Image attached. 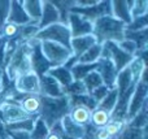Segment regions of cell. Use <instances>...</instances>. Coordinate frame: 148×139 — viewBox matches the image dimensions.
I'll return each instance as SVG.
<instances>
[{"label":"cell","mask_w":148,"mask_h":139,"mask_svg":"<svg viewBox=\"0 0 148 139\" xmlns=\"http://www.w3.org/2000/svg\"><path fill=\"white\" fill-rule=\"evenodd\" d=\"M39 117V116H38ZM35 116H31L26 120H22V121H18L16 124H12V125H8L5 126V129L9 130V131H26V133H30L34 127V122L35 120L38 118Z\"/></svg>","instance_id":"33"},{"label":"cell","mask_w":148,"mask_h":139,"mask_svg":"<svg viewBox=\"0 0 148 139\" xmlns=\"http://www.w3.org/2000/svg\"><path fill=\"white\" fill-rule=\"evenodd\" d=\"M126 25L114 18L113 16H104L92 23V35L97 44L107 42L120 43L125 36Z\"/></svg>","instance_id":"1"},{"label":"cell","mask_w":148,"mask_h":139,"mask_svg":"<svg viewBox=\"0 0 148 139\" xmlns=\"http://www.w3.org/2000/svg\"><path fill=\"white\" fill-rule=\"evenodd\" d=\"M62 134H64V131L61 127V122H57L52 127H49L48 135L46 139H62Z\"/></svg>","instance_id":"44"},{"label":"cell","mask_w":148,"mask_h":139,"mask_svg":"<svg viewBox=\"0 0 148 139\" xmlns=\"http://www.w3.org/2000/svg\"><path fill=\"white\" fill-rule=\"evenodd\" d=\"M118 46H120V48L122 49V51H125L127 55H130V56H135L136 52H138V49H136V46L133 43L131 40H127V39H123L122 42H120L118 43Z\"/></svg>","instance_id":"43"},{"label":"cell","mask_w":148,"mask_h":139,"mask_svg":"<svg viewBox=\"0 0 148 139\" xmlns=\"http://www.w3.org/2000/svg\"><path fill=\"white\" fill-rule=\"evenodd\" d=\"M110 121V114L108 112L103 111L100 108H96L91 112V117H90V124L96 129H103L108 125Z\"/></svg>","instance_id":"27"},{"label":"cell","mask_w":148,"mask_h":139,"mask_svg":"<svg viewBox=\"0 0 148 139\" xmlns=\"http://www.w3.org/2000/svg\"><path fill=\"white\" fill-rule=\"evenodd\" d=\"M51 3L59 13L60 22L68 25V17H69L70 9L75 5V0H51Z\"/></svg>","instance_id":"25"},{"label":"cell","mask_w":148,"mask_h":139,"mask_svg":"<svg viewBox=\"0 0 148 139\" xmlns=\"http://www.w3.org/2000/svg\"><path fill=\"white\" fill-rule=\"evenodd\" d=\"M20 31H21V26H17L14 23H10L7 22L5 26L3 27L1 31V39L3 40H9V39H14L20 35Z\"/></svg>","instance_id":"39"},{"label":"cell","mask_w":148,"mask_h":139,"mask_svg":"<svg viewBox=\"0 0 148 139\" xmlns=\"http://www.w3.org/2000/svg\"><path fill=\"white\" fill-rule=\"evenodd\" d=\"M40 113L39 117L46 122L48 127H52L55 124L60 122L65 116L69 114V100L68 96L62 98H47L40 95Z\"/></svg>","instance_id":"2"},{"label":"cell","mask_w":148,"mask_h":139,"mask_svg":"<svg viewBox=\"0 0 148 139\" xmlns=\"http://www.w3.org/2000/svg\"><path fill=\"white\" fill-rule=\"evenodd\" d=\"M27 113L23 112V109L21 108V105L14 101H4L0 104V122L8 126V125L16 124L18 121L29 118Z\"/></svg>","instance_id":"10"},{"label":"cell","mask_w":148,"mask_h":139,"mask_svg":"<svg viewBox=\"0 0 148 139\" xmlns=\"http://www.w3.org/2000/svg\"><path fill=\"white\" fill-rule=\"evenodd\" d=\"M130 14H131V20L147 16L148 14V1L147 0H136V1H133Z\"/></svg>","instance_id":"36"},{"label":"cell","mask_w":148,"mask_h":139,"mask_svg":"<svg viewBox=\"0 0 148 139\" xmlns=\"http://www.w3.org/2000/svg\"><path fill=\"white\" fill-rule=\"evenodd\" d=\"M8 139H30V133L26 131H9L7 130Z\"/></svg>","instance_id":"45"},{"label":"cell","mask_w":148,"mask_h":139,"mask_svg":"<svg viewBox=\"0 0 148 139\" xmlns=\"http://www.w3.org/2000/svg\"><path fill=\"white\" fill-rule=\"evenodd\" d=\"M147 27H148V14L139 18H134V20H131V22L129 25H126V30H131V31L143 30V29Z\"/></svg>","instance_id":"41"},{"label":"cell","mask_w":148,"mask_h":139,"mask_svg":"<svg viewBox=\"0 0 148 139\" xmlns=\"http://www.w3.org/2000/svg\"><path fill=\"white\" fill-rule=\"evenodd\" d=\"M114 139H148V126L144 129H136L126 124Z\"/></svg>","instance_id":"26"},{"label":"cell","mask_w":148,"mask_h":139,"mask_svg":"<svg viewBox=\"0 0 148 139\" xmlns=\"http://www.w3.org/2000/svg\"><path fill=\"white\" fill-rule=\"evenodd\" d=\"M49 127L46 125V122L38 117L34 122V127L30 131V139H46L47 135H48Z\"/></svg>","instance_id":"34"},{"label":"cell","mask_w":148,"mask_h":139,"mask_svg":"<svg viewBox=\"0 0 148 139\" xmlns=\"http://www.w3.org/2000/svg\"><path fill=\"white\" fill-rule=\"evenodd\" d=\"M101 56V44H94L90 47L81 57H79L78 62L79 64H95Z\"/></svg>","instance_id":"30"},{"label":"cell","mask_w":148,"mask_h":139,"mask_svg":"<svg viewBox=\"0 0 148 139\" xmlns=\"http://www.w3.org/2000/svg\"><path fill=\"white\" fill-rule=\"evenodd\" d=\"M42 7H43L42 8V16H40V20H39L38 25H36V27L39 30H43L47 26L60 22L59 13H57L56 8L53 7V4L51 3V0L42 1Z\"/></svg>","instance_id":"16"},{"label":"cell","mask_w":148,"mask_h":139,"mask_svg":"<svg viewBox=\"0 0 148 139\" xmlns=\"http://www.w3.org/2000/svg\"><path fill=\"white\" fill-rule=\"evenodd\" d=\"M148 100L143 104V107L140 108V111L135 114L131 120H129L127 125L133 127H136V129H144V127L148 126Z\"/></svg>","instance_id":"29"},{"label":"cell","mask_w":148,"mask_h":139,"mask_svg":"<svg viewBox=\"0 0 148 139\" xmlns=\"http://www.w3.org/2000/svg\"><path fill=\"white\" fill-rule=\"evenodd\" d=\"M91 112L88 108L86 107H72L69 111V118L72 120L74 124L81 125V126H86L87 124H90V117H91Z\"/></svg>","instance_id":"24"},{"label":"cell","mask_w":148,"mask_h":139,"mask_svg":"<svg viewBox=\"0 0 148 139\" xmlns=\"http://www.w3.org/2000/svg\"><path fill=\"white\" fill-rule=\"evenodd\" d=\"M100 57H107V59L112 60L117 72L125 69L131 62V60L134 59L133 56L122 51L118 46V43H114V42H107V43L101 44V56Z\"/></svg>","instance_id":"8"},{"label":"cell","mask_w":148,"mask_h":139,"mask_svg":"<svg viewBox=\"0 0 148 139\" xmlns=\"http://www.w3.org/2000/svg\"><path fill=\"white\" fill-rule=\"evenodd\" d=\"M8 22L14 23L17 26H25L29 25L30 22V18L27 17L26 12L23 10L22 5H21V1H17V0H13L10 1V7H9V14H8Z\"/></svg>","instance_id":"18"},{"label":"cell","mask_w":148,"mask_h":139,"mask_svg":"<svg viewBox=\"0 0 148 139\" xmlns=\"http://www.w3.org/2000/svg\"><path fill=\"white\" fill-rule=\"evenodd\" d=\"M70 12L77 13L82 18L94 23L96 20L104 17V16H112V7H110V0H103V1H97L96 4L91 5V7H86V8L73 7L70 9Z\"/></svg>","instance_id":"9"},{"label":"cell","mask_w":148,"mask_h":139,"mask_svg":"<svg viewBox=\"0 0 148 139\" xmlns=\"http://www.w3.org/2000/svg\"><path fill=\"white\" fill-rule=\"evenodd\" d=\"M40 48L44 57L49 61L52 68L62 66L72 56V51L61 44L53 43V42H40Z\"/></svg>","instance_id":"5"},{"label":"cell","mask_w":148,"mask_h":139,"mask_svg":"<svg viewBox=\"0 0 148 139\" xmlns=\"http://www.w3.org/2000/svg\"><path fill=\"white\" fill-rule=\"evenodd\" d=\"M60 122H61L62 131L65 133L66 137H69L70 139H83L84 138V131H86L84 126L74 124L72 120L69 118V116H65Z\"/></svg>","instance_id":"23"},{"label":"cell","mask_w":148,"mask_h":139,"mask_svg":"<svg viewBox=\"0 0 148 139\" xmlns=\"http://www.w3.org/2000/svg\"><path fill=\"white\" fill-rule=\"evenodd\" d=\"M29 44L31 47L30 52V69L33 73H35L39 78L46 75L49 72V69L52 68V65L49 64V61L44 57L43 52L40 48V42L36 40L35 38L30 39Z\"/></svg>","instance_id":"7"},{"label":"cell","mask_w":148,"mask_h":139,"mask_svg":"<svg viewBox=\"0 0 148 139\" xmlns=\"http://www.w3.org/2000/svg\"><path fill=\"white\" fill-rule=\"evenodd\" d=\"M13 82H14V87L21 94H25V95H31V94L39 95L40 94L39 77L33 72H27V73L17 75Z\"/></svg>","instance_id":"11"},{"label":"cell","mask_w":148,"mask_h":139,"mask_svg":"<svg viewBox=\"0 0 148 139\" xmlns=\"http://www.w3.org/2000/svg\"><path fill=\"white\" fill-rule=\"evenodd\" d=\"M94 44H96L94 35H86L79 36V38H73L70 40V51H72V57L78 62L79 57Z\"/></svg>","instance_id":"17"},{"label":"cell","mask_w":148,"mask_h":139,"mask_svg":"<svg viewBox=\"0 0 148 139\" xmlns=\"http://www.w3.org/2000/svg\"><path fill=\"white\" fill-rule=\"evenodd\" d=\"M68 100H69V108L72 107H86L90 111H94L96 109L97 103L88 95V94H84V95H78V96H68Z\"/></svg>","instance_id":"28"},{"label":"cell","mask_w":148,"mask_h":139,"mask_svg":"<svg viewBox=\"0 0 148 139\" xmlns=\"http://www.w3.org/2000/svg\"><path fill=\"white\" fill-rule=\"evenodd\" d=\"M30 52L31 47L27 42H22L17 47L16 52L10 57L9 62L5 65L4 73L10 81H14L16 77L23 73L31 72L30 69Z\"/></svg>","instance_id":"3"},{"label":"cell","mask_w":148,"mask_h":139,"mask_svg":"<svg viewBox=\"0 0 148 139\" xmlns=\"http://www.w3.org/2000/svg\"><path fill=\"white\" fill-rule=\"evenodd\" d=\"M148 100V83H147V70L142 74L139 82L136 83L135 90H134L133 95L129 101V108H127V122L131 120L143 107V104Z\"/></svg>","instance_id":"6"},{"label":"cell","mask_w":148,"mask_h":139,"mask_svg":"<svg viewBox=\"0 0 148 139\" xmlns=\"http://www.w3.org/2000/svg\"><path fill=\"white\" fill-rule=\"evenodd\" d=\"M96 70V62L95 64H79L77 62L75 65L70 69L74 81H83V78L91 72Z\"/></svg>","instance_id":"31"},{"label":"cell","mask_w":148,"mask_h":139,"mask_svg":"<svg viewBox=\"0 0 148 139\" xmlns=\"http://www.w3.org/2000/svg\"><path fill=\"white\" fill-rule=\"evenodd\" d=\"M35 39L39 42H53V43L61 44L62 47L70 49L72 35H70L68 25L57 22L53 23V25L47 26L43 30H39L35 35Z\"/></svg>","instance_id":"4"},{"label":"cell","mask_w":148,"mask_h":139,"mask_svg":"<svg viewBox=\"0 0 148 139\" xmlns=\"http://www.w3.org/2000/svg\"><path fill=\"white\" fill-rule=\"evenodd\" d=\"M126 124H127V122H125V121H114V120H110L107 126L103 127V129L105 130V133H107L110 138L114 139L121 133V130L125 127Z\"/></svg>","instance_id":"38"},{"label":"cell","mask_w":148,"mask_h":139,"mask_svg":"<svg viewBox=\"0 0 148 139\" xmlns=\"http://www.w3.org/2000/svg\"><path fill=\"white\" fill-rule=\"evenodd\" d=\"M82 82H83V85H84V87H86V91H87L88 95L95 90V88L100 87V86L103 85V81H101V78H100L99 73H97L96 70H95V72H91L90 74H87L86 77L83 78Z\"/></svg>","instance_id":"35"},{"label":"cell","mask_w":148,"mask_h":139,"mask_svg":"<svg viewBox=\"0 0 148 139\" xmlns=\"http://www.w3.org/2000/svg\"><path fill=\"white\" fill-rule=\"evenodd\" d=\"M40 82V94L42 96H47V98H62L65 96V91L51 75L46 74L43 77L39 78Z\"/></svg>","instance_id":"14"},{"label":"cell","mask_w":148,"mask_h":139,"mask_svg":"<svg viewBox=\"0 0 148 139\" xmlns=\"http://www.w3.org/2000/svg\"><path fill=\"white\" fill-rule=\"evenodd\" d=\"M117 99H118V92L114 87V88H112V90H109V92L107 94V96L97 104L96 108L103 109V111L108 112V113L110 114L113 112V109H114L116 104H117Z\"/></svg>","instance_id":"32"},{"label":"cell","mask_w":148,"mask_h":139,"mask_svg":"<svg viewBox=\"0 0 148 139\" xmlns=\"http://www.w3.org/2000/svg\"><path fill=\"white\" fill-rule=\"evenodd\" d=\"M23 10L26 12L27 17L30 18V22L34 25H38L42 16V0H22L21 1Z\"/></svg>","instance_id":"21"},{"label":"cell","mask_w":148,"mask_h":139,"mask_svg":"<svg viewBox=\"0 0 148 139\" xmlns=\"http://www.w3.org/2000/svg\"><path fill=\"white\" fill-rule=\"evenodd\" d=\"M48 75H51L52 78H53L55 81H56L57 83H59L60 86H61L62 88L68 87V86L70 85V83L73 82V75H72V72H70V69H68V68H65L64 65L62 66H56V68H51L49 69V72L47 73Z\"/></svg>","instance_id":"22"},{"label":"cell","mask_w":148,"mask_h":139,"mask_svg":"<svg viewBox=\"0 0 148 139\" xmlns=\"http://www.w3.org/2000/svg\"><path fill=\"white\" fill-rule=\"evenodd\" d=\"M112 7V16L121 21L125 25H129L131 22V7H133V0H114L110 1Z\"/></svg>","instance_id":"15"},{"label":"cell","mask_w":148,"mask_h":139,"mask_svg":"<svg viewBox=\"0 0 148 139\" xmlns=\"http://www.w3.org/2000/svg\"><path fill=\"white\" fill-rule=\"evenodd\" d=\"M9 0H0V39H1V31L5 23L8 22V14H9Z\"/></svg>","instance_id":"40"},{"label":"cell","mask_w":148,"mask_h":139,"mask_svg":"<svg viewBox=\"0 0 148 139\" xmlns=\"http://www.w3.org/2000/svg\"><path fill=\"white\" fill-rule=\"evenodd\" d=\"M123 39H127V40L133 42L136 46L138 52L146 51L147 46H148V27L143 29V30H138V31L125 30V36H123ZM138 52H136V53H138Z\"/></svg>","instance_id":"20"},{"label":"cell","mask_w":148,"mask_h":139,"mask_svg":"<svg viewBox=\"0 0 148 139\" xmlns=\"http://www.w3.org/2000/svg\"><path fill=\"white\" fill-rule=\"evenodd\" d=\"M64 91H65V96H78L87 94L86 87H84L82 81H73L68 87L64 88Z\"/></svg>","instance_id":"37"},{"label":"cell","mask_w":148,"mask_h":139,"mask_svg":"<svg viewBox=\"0 0 148 139\" xmlns=\"http://www.w3.org/2000/svg\"><path fill=\"white\" fill-rule=\"evenodd\" d=\"M109 92V88L107 87V86H104V85H101L100 87H97V88H95L94 91H92L91 94H90V96H91L92 99H94L95 101H96L97 104L100 103V101L103 100V99L107 96V94Z\"/></svg>","instance_id":"42"},{"label":"cell","mask_w":148,"mask_h":139,"mask_svg":"<svg viewBox=\"0 0 148 139\" xmlns=\"http://www.w3.org/2000/svg\"><path fill=\"white\" fill-rule=\"evenodd\" d=\"M68 27H69L70 35L73 38H79V36L92 35V23L87 20L82 18L77 13H69L68 17Z\"/></svg>","instance_id":"13"},{"label":"cell","mask_w":148,"mask_h":139,"mask_svg":"<svg viewBox=\"0 0 148 139\" xmlns=\"http://www.w3.org/2000/svg\"><path fill=\"white\" fill-rule=\"evenodd\" d=\"M21 105V108L23 109L25 113H27L29 116H35L38 117L39 113H40V95H25L22 98V100L18 103Z\"/></svg>","instance_id":"19"},{"label":"cell","mask_w":148,"mask_h":139,"mask_svg":"<svg viewBox=\"0 0 148 139\" xmlns=\"http://www.w3.org/2000/svg\"><path fill=\"white\" fill-rule=\"evenodd\" d=\"M96 72L99 73L103 81V85L107 86L109 90L116 87V79H117V69L110 59L100 57L96 62Z\"/></svg>","instance_id":"12"}]
</instances>
